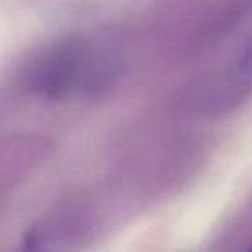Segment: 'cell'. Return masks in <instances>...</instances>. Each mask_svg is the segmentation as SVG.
Listing matches in <instances>:
<instances>
[{
    "instance_id": "cell-1",
    "label": "cell",
    "mask_w": 252,
    "mask_h": 252,
    "mask_svg": "<svg viewBox=\"0 0 252 252\" xmlns=\"http://www.w3.org/2000/svg\"><path fill=\"white\" fill-rule=\"evenodd\" d=\"M247 252H252V247H251V249H249V251H247Z\"/></svg>"
}]
</instances>
